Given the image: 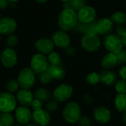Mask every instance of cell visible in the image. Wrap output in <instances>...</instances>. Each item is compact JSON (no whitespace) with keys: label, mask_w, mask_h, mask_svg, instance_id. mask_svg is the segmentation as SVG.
<instances>
[{"label":"cell","mask_w":126,"mask_h":126,"mask_svg":"<svg viewBox=\"0 0 126 126\" xmlns=\"http://www.w3.org/2000/svg\"><path fill=\"white\" fill-rule=\"evenodd\" d=\"M78 21V12L72 8L63 9L58 18L59 28L66 32L73 30Z\"/></svg>","instance_id":"obj_1"},{"label":"cell","mask_w":126,"mask_h":126,"mask_svg":"<svg viewBox=\"0 0 126 126\" xmlns=\"http://www.w3.org/2000/svg\"><path fill=\"white\" fill-rule=\"evenodd\" d=\"M62 116L63 120L69 124L78 123L82 116V109L80 106L75 101L67 103L63 107Z\"/></svg>","instance_id":"obj_2"},{"label":"cell","mask_w":126,"mask_h":126,"mask_svg":"<svg viewBox=\"0 0 126 126\" xmlns=\"http://www.w3.org/2000/svg\"><path fill=\"white\" fill-rule=\"evenodd\" d=\"M80 45L85 51L95 52L100 49L102 41L97 34H86L80 38Z\"/></svg>","instance_id":"obj_3"},{"label":"cell","mask_w":126,"mask_h":126,"mask_svg":"<svg viewBox=\"0 0 126 126\" xmlns=\"http://www.w3.org/2000/svg\"><path fill=\"white\" fill-rule=\"evenodd\" d=\"M103 47L109 52L117 54L124 47L121 38L116 33H111L104 37Z\"/></svg>","instance_id":"obj_4"},{"label":"cell","mask_w":126,"mask_h":126,"mask_svg":"<svg viewBox=\"0 0 126 126\" xmlns=\"http://www.w3.org/2000/svg\"><path fill=\"white\" fill-rule=\"evenodd\" d=\"M35 73L30 68H24L21 70L18 76V82L21 89H30L34 86L36 82Z\"/></svg>","instance_id":"obj_5"},{"label":"cell","mask_w":126,"mask_h":126,"mask_svg":"<svg viewBox=\"0 0 126 126\" xmlns=\"http://www.w3.org/2000/svg\"><path fill=\"white\" fill-rule=\"evenodd\" d=\"M73 94V88L68 83H61L53 91L52 97L58 103H64L69 100Z\"/></svg>","instance_id":"obj_6"},{"label":"cell","mask_w":126,"mask_h":126,"mask_svg":"<svg viewBox=\"0 0 126 126\" xmlns=\"http://www.w3.org/2000/svg\"><path fill=\"white\" fill-rule=\"evenodd\" d=\"M16 98L8 92L0 93V112L11 113L16 109Z\"/></svg>","instance_id":"obj_7"},{"label":"cell","mask_w":126,"mask_h":126,"mask_svg":"<svg viewBox=\"0 0 126 126\" xmlns=\"http://www.w3.org/2000/svg\"><path fill=\"white\" fill-rule=\"evenodd\" d=\"M48 66L49 62L47 57L45 55L38 52L32 57L30 61V69L36 75L47 71Z\"/></svg>","instance_id":"obj_8"},{"label":"cell","mask_w":126,"mask_h":126,"mask_svg":"<svg viewBox=\"0 0 126 126\" xmlns=\"http://www.w3.org/2000/svg\"><path fill=\"white\" fill-rule=\"evenodd\" d=\"M0 60L3 66L7 69H12L18 63V55L15 49L6 48L1 52Z\"/></svg>","instance_id":"obj_9"},{"label":"cell","mask_w":126,"mask_h":126,"mask_svg":"<svg viewBox=\"0 0 126 126\" xmlns=\"http://www.w3.org/2000/svg\"><path fill=\"white\" fill-rule=\"evenodd\" d=\"M97 16V10L95 8L90 5H85L78 11V21L82 23H92L96 21Z\"/></svg>","instance_id":"obj_10"},{"label":"cell","mask_w":126,"mask_h":126,"mask_svg":"<svg viewBox=\"0 0 126 126\" xmlns=\"http://www.w3.org/2000/svg\"><path fill=\"white\" fill-rule=\"evenodd\" d=\"M94 120L100 124H106L111 119V111L105 106H98L93 109Z\"/></svg>","instance_id":"obj_11"},{"label":"cell","mask_w":126,"mask_h":126,"mask_svg":"<svg viewBox=\"0 0 126 126\" xmlns=\"http://www.w3.org/2000/svg\"><path fill=\"white\" fill-rule=\"evenodd\" d=\"M114 24L111 18L104 17L96 21V32L98 35L106 36L112 33L114 30Z\"/></svg>","instance_id":"obj_12"},{"label":"cell","mask_w":126,"mask_h":126,"mask_svg":"<svg viewBox=\"0 0 126 126\" xmlns=\"http://www.w3.org/2000/svg\"><path fill=\"white\" fill-rule=\"evenodd\" d=\"M52 40L55 46L61 49H65L69 46L71 43V38L68 32L61 29L52 34Z\"/></svg>","instance_id":"obj_13"},{"label":"cell","mask_w":126,"mask_h":126,"mask_svg":"<svg viewBox=\"0 0 126 126\" xmlns=\"http://www.w3.org/2000/svg\"><path fill=\"white\" fill-rule=\"evenodd\" d=\"M18 27L17 21L11 17L6 16L0 19V34L9 35L13 34Z\"/></svg>","instance_id":"obj_14"},{"label":"cell","mask_w":126,"mask_h":126,"mask_svg":"<svg viewBox=\"0 0 126 126\" xmlns=\"http://www.w3.org/2000/svg\"><path fill=\"white\" fill-rule=\"evenodd\" d=\"M55 44L52 40V38H41L37 40L35 43V48L36 50L41 54L45 55L49 54L52 51H54Z\"/></svg>","instance_id":"obj_15"},{"label":"cell","mask_w":126,"mask_h":126,"mask_svg":"<svg viewBox=\"0 0 126 126\" xmlns=\"http://www.w3.org/2000/svg\"><path fill=\"white\" fill-rule=\"evenodd\" d=\"M32 114L30 109L27 106H18L15 109V118L16 121L21 125H27L32 120Z\"/></svg>","instance_id":"obj_16"},{"label":"cell","mask_w":126,"mask_h":126,"mask_svg":"<svg viewBox=\"0 0 126 126\" xmlns=\"http://www.w3.org/2000/svg\"><path fill=\"white\" fill-rule=\"evenodd\" d=\"M32 120L38 126H47L51 122V116L49 112H48L46 109H41L33 111L32 114Z\"/></svg>","instance_id":"obj_17"},{"label":"cell","mask_w":126,"mask_h":126,"mask_svg":"<svg viewBox=\"0 0 126 126\" xmlns=\"http://www.w3.org/2000/svg\"><path fill=\"white\" fill-rule=\"evenodd\" d=\"M16 100L21 106L29 107L34 100V94L30 89H21L17 92Z\"/></svg>","instance_id":"obj_18"},{"label":"cell","mask_w":126,"mask_h":126,"mask_svg":"<svg viewBox=\"0 0 126 126\" xmlns=\"http://www.w3.org/2000/svg\"><path fill=\"white\" fill-rule=\"evenodd\" d=\"M100 74L101 79L100 83L106 86H113L118 80L117 73L111 69H103Z\"/></svg>","instance_id":"obj_19"},{"label":"cell","mask_w":126,"mask_h":126,"mask_svg":"<svg viewBox=\"0 0 126 126\" xmlns=\"http://www.w3.org/2000/svg\"><path fill=\"white\" fill-rule=\"evenodd\" d=\"M100 65L103 69H112L118 66L116 54L109 52L106 53L101 59Z\"/></svg>","instance_id":"obj_20"},{"label":"cell","mask_w":126,"mask_h":126,"mask_svg":"<svg viewBox=\"0 0 126 126\" xmlns=\"http://www.w3.org/2000/svg\"><path fill=\"white\" fill-rule=\"evenodd\" d=\"M97 21V20H96ZM96 21L92 23H82L78 21L77 25L73 29L76 32L80 33L83 35L86 34H97L96 32Z\"/></svg>","instance_id":"obj_21"},{"label":"cell","mask_w":126,"mask_h":126,"mask_svg":"<svg viewBox=\"0 0 126 126\" xmlns=\"http://www.w3.org/2000/svg\"><path fill=\"white\" fill-rule=\"evenodd\" d=\"M47 72L50 74L52 78L56 80H63L66 75L65 69L61 65H49L47 68Z\"/></svg>","instance_id":"obj_22"},{"label":"cell","mask_w":126,"mask_h":126,"mask_svg":"<svg viewBox=\"0 0 126 126\" xmlns=\"http://www.w3.org/2000/svg\"><path fill=\"white\" fill-rule=\"evenodd\" d=\"M33 94H34L35 98L41 100L42 103L48 102L49 100H50L51 97H52L51 92L47 89L44 88V87H40V88L36 89Z\"/></svg>","instance_id":"obj_23"},{"label":"cell","mask_w":126,"mask_h":126,"mask_svg":"<svg viewBox=\"0 0 126 126\" xmlns=\"http://www.w3.org/2000/svg\"><path fill=\"white\" fill-rule=\"evenodd\" d=\"M114 107L116 110L120 113H124L126 111V94H117L114 102Z\"/></svg>","instance_id":"obj_24"},{"label":"cell","mask_w":126,"mask_h":126,"mask_svg":"<svg viewBox=\"0 0 126 126\" xmlns=\"http://www.w3.org/2000/svg\"><path fill=\"white\" fill-rule=\"evenodd\" d=\"M111 19L114 25H124L126 23V13L123 11H116L111 15Z\"/></svg>","instance_id":"obj_25"},{"label":"cell","mask_w":126,"mask_h":126,"mask_svg":"<svg viewBox=\"0 0 126 126\" xmlns=\"http://www.w3.org/2000/svg\"><path fill=\"white\" fill-rule=\"evenodd\" d=\"M86 83L90 86H97L101 81L100 74L95 71L91 72L86 75Z\"/></svg>","instance_id":"obj_26"},{"label":"cell","mask_w":126,"mask_h":126,"mask_svg":"<svg viewBox=\"0 0 126 126\" xmlns=\"http://www.w3.org/2000/svg\"><path fill=\"white\" fill-rule=\"evenodd\" d=\"M14 124V117L10 113L0 114V126H12Z\"/></svg>","instance_id":"obj_27"},{"label":"cell","mask_w":126,"mask_h":126,"mask_svg":"<svg viewBox=\"0 0 126 126\" xmlns=\"http://www.w3.org/2000/svg\"><path fill=\"white\" fill-rule=\"evenodd\" d=\"M47 60L49 65H61V56L55 51H52L47 55Z\"/></svg>","instance_id":"obj_28"},{"label":"cell","mask_w":126,"mask_h":126,"mask_svg":"<svg viewBox=\"0 0 126 126\" xmlns=\"http://www.w3.org/2000/svg\"><path fill=\"white\" fill-rule=\"evenodd\" d=\"M5 88L7 89V92H10L11 94H13V93H16L18 92L20 85H19L18 80L12 79L7 82V83L5 85Z\"/></svg>","instance_id":"obj_29"},{"label":"cell","mask_w":126,"mask_h":126,"mask_svg":"<svg viewBox=\"0 0 126 126\" xmlns=\"http://www.w3.org/2000/svg\"><path fill=\"white\" fill-rule=\"evenodd\" d=\"M114 89L117 94H126V80H118L114 85Z\"/></svg>","instance_id":"obj_30"},{"label":"cell","mask_w":126,"mask_h":126,"mask_svg":"<svg viewBox=\"0 0 126 126\" xmlns=\"http://www.w3.org/2000/svg\"><path fill=\"white\" fill-rule=\"evenodd\" d=\"M38 80L41 83L46 84V85L47 84H49V83H51L52 80H53L50 74L47 72V70L45 71V72H41L40 74H38Z\"/></svg>","instance_id":"obj_31"},{"label":"cell","mask_w":126,"mask_h":126,"mask_svg":"<svg viewBox=\"0 0 126 126\" xmlns=\"http://www.w3.org/2000/svg\"><path fill=\"white\" fill-rule=\"evenodd\" d=\"M6 46L7 48H12L13 49L18 43V38L16 35L11 34L9 35L6 39Z\"/></svg>","instance_id":"obj_32"},{"label":"cell","mask_w":126,"mask_h":126,"mask_svg":"<svg viewBox=\"0 0 126 126\" xmlns=\"http://www.w3.org/2000/svg\"><path fill=\"white\" fill-rule=\"evenodd\" d=\"M69 4L71 8L78 12L79 10L86 5V0H72Z\"/></svg>","instance_id":"obj_33"},{"label":"cell","mask_w":126,"mask_h":126,"mask_svg":"<svg viewBox=\"0 0 126 126\" xmlns=\"http://www.w3.org/2000/svg\"><path fill=\"white\" fill-rule=\"evenodd\" d=\"M59 107V103L55 100H49L46 104V110L48 112H55Z\"/></svg>","instance_id":"obj_34"},{"label":"cell","mask_w":126,"mask_h":126,"mask_svg":"<svg viewBox=\"0 0 126 126\" xmlns=\"http://www.w3.org/2000/svg\"><path fill=\"white\" fill-rule=\"evenodd\" d=\"M117 58V63L118 66H123L126 65V49H123L119 52L116 54Z\"/></svg>","instance_id":"obj_35"},{"label":"cell","mask_w":126,"mask_h":126,"mask_svg":"<svg viewBox=\"0 0 126 126\" xmlns=\"http://www.w3.org/2000/svg\"><path fill=\"white\" fill-rule=\"evenodd\" d=\"M78 124L79 126H91L92 125V120L91 119L86 116V115H82L78 122Z\"/></svg>","instance_id":"obj_36"},{"label":"cell","mask_w":126,"mask_h":126,"mask_svg":"<svg viewBox=\"0 0 126 126\" xmlns=\"http://www.w3.org/2000/svg\"><path fill=\"white\" fill-rule=\"evenodd\" d=\"M83 101L89 106L93 105L94 103V98L93 97L92 94H89V93H86L83 94Z\"/></svg>","instance_id":"obj_37"},{"label":"cell","mask_w":126,"mask_h":126,"mask_svg":"<svg viewBox=\"0 0 126 126\" xmlns=\"http://www.w3.org/2000/svg\"><path fill=\"white\" fill-rule=\"evenodd\" d=\"M31 107H32V109L34 111L39 110V109H42V107H43V103L41 100H38L36 98H34V100L32 102Z\"/></svg>","instance_id":"obj_38"},{"label":"cell","mask_w":126,"mask_h":126,"mask_svg":"<svg viewBox=\"0 0 126 126\" xmlns=\"http://www.w3.org/2000/svg\"><path fill=\"white\" fill-rule=\"evenodd\" d=\"M64 52H65V54H66V56H68V57H72V56H74L75 55L76 49H75V47L69 45V46H68L67 47H66L64 49Z\"/></svg>","instance_id":"obj_39"},{"label":"cell","mask_w":126,"mask_h":126,"mask_svg":"<svg viewBox=\"0 0 126 126\" xmlns=\"http://www.w3.org/2000/svg\"><path fill=\"white\" fill-rule=\"evenodd\" d=\"M126 32V27L124 25H120V26H117V28L115 29V33L119 35L120 38L121 36Z\"/></svg>","instance_id":"obj_40"},{"label":"cell","mask_w":126,"mask_h":126,"mask_svg":"<svg viewBox=\"0 0 126 126\" xmlns=\"http://www.w3.org/2000/svg\"><path fill=\"white\" fill-rule=\"evenodd\" d=\"M118 75L120 77V79L126 80V65L121 66L120 69H119Z\"/></svg>","instance_id":"obj_41"},{"label":"cell","mask_w":126,"mask_h":126,"mask_svg":"<svg viewBox=\"0 0 126 126\" xmlns=\"http://www.w3.org/2000/svg\"><path fill=\"white\" fill-rule=\"evenodd\" d=\"M10 4L8 0H0V10H4L7 8Z\"/></svg>","instance_id":"obj_42"},{"label":"cell","mask_w":126,"mask_h":126,"mask_svg":"<svg viewBox=\"0 0 126 126\" xmlns=\"http://www.w3.org/2000/svg\"><path fill=\"white\" fill-rule=\"evenodd\" d=\"M121 39H122V41H123L124 47L126 48V32L121 36Z\"/></svg>","instance_id":"obj_43"},{"label":"cell","mask_w":126,"mask_h":126,"mask_svg":"<svg viewBox=\"0 0 126 126\" xmlns=\"http://www.w3.org/2000/svg\"><path fill=\"white\" fill-rule=\"evenodd\" d=\"M122 120H123V123H124L126 125V111L123 114V116H122Z\"/></svg>","instance_id":"obj_44"},{"label":"cell","mask_w":126,"mask_h":126,"mask_svg":"<svg viewBox=\"0 0 126 126\" xmlns=\"http://www.w3.org/2000/svg\"><path fill=\"white\" fill-rule=\"evenodd\" d=\"M49 0H35V1L39 3V4H44V3L47 2Z\"/></svg>","instance_id":"obj_45"},{"label":"cell","mask_w":126,"mask_h":126,"mask_svg":"<svg viewBox=\"0 0 126 126\" xmlns=\"http://www.w3.org/2000/svg\"><path fill=\"white\" fill-rule=\"evenodd\" d=\"M26 126H38L37 124H35V123H28V124H27V125H26Z\"/></svg>","instance_id":"obj_46"},{"label":"cell","mask_w":126,"mask_h":126,"mask_svg":"<svg viewBox=\"0 0 126 126\" xmlns=\"http://www.w3.org/2000/svg\"><path fill=\"white\" fill-rule=\"evenodd\" d=\"M10 2H11V3H16V2H18V1H20V0H8Z\"/></svg>","instance_id":"obj_47"},{"label":"cell","mask_w":126,"mask_h":126,"mask_svg":"<svg viewBox=\"0 0 126 126\" xmlns=\"http://www.w3.org/2000/svg\"><path fill=\"white\" fill-rule=\"evenodd\" d=\"M61 1H62L63 3H64V2H70L72 0H60Z\"/></svg>","instance_id":"obj_48"},{"label":"cell","mask_w":126,"mask_h":126,"mask_svg":"<svg viewBox=\"0 0 126 126\" xmlns=\"http://www.w3.org/2000/svg\"><path fill=\"white\" fill-rule=\"evenodd\" d=\"M23 126V125H21V124H20V123H18V124L15 125L14 126Z\"/></svg>","instance_id":"obj_49"},{"label":"cell","mask_w":126,"mask_h":126,"mask_svg":"<svg viewBox=\"0 0 126 126\" xmlns=\"http://www.w3.org/2000/svg\"><path fill=\"white\" fill-rule=\"evenodd\" d=\"M1 18V12H0V19Z\"/></svg>","instance_id":"obj_50"},{"label":"cell","mask_w":126,"mask_h":126,"mask_svg":"<svg viewBox=\"0 0 126 126\" xmlns=\"http://www.w3.org/2000/svg\"><path fill=\"white\" fill-rule=\"evenodd\" d=\"M1 34H0V41H1Z\"/></svg>","instance_id":"obj_51"},{"label":"cell","mask_w":126,"mask_h":126,"mask_svg":"<svg viewBox=\"0 0 126 126\" xmlns=\"http://www.w3.org/2000/svg\"></svg>","instance_id":"obj_52"},{"label":"cell","mask_w":126,"mask_h":126,"mask_svg":"<svg viewBox=\"0 0 126 126\" xmlns=\"http://www.w3.org/2000/svg\"></svg>","instance_id":"obj_53"},{"label":"cell","mask_w":126,"mask_h":126,"mask_svg":"<svg viewBox=\"0 0 126 126\" xmlns=\"http://www.w3.org/2000/svg\"></svg>","instance_id":"obj_54"}]
</instances>
